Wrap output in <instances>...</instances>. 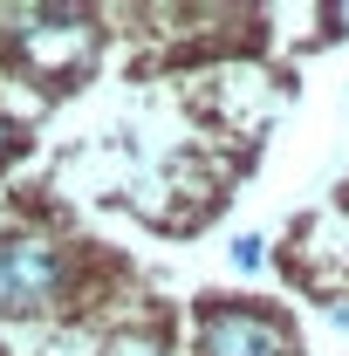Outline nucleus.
<instances>
[{
	"mask_svg": "<svg viewBox=\"0 0 349 356\" xmlns=\"http://www.w3.org/2000/svg\"><path fill=\"white\" fill-rule=\"evenodd\" d=\"M233 267H261V240H254V233L233 240Z\"/></svg>",
	"mask_w": 349,
	"mask_h": 356,
	"instance_id": "39448f33",
	"label": "nucleus"
},
{
	"mask_svg": "<svg viewBox=\"0 0 349 356\" xmlns=\"http://www.w3.org/2000/svg\"><path fill=\"white\" fill-rule=\"evenodd\" d=\"M7 158H14V124L0 117V165H7Z\"/></svg>",
	"mask_w": 349,
	"mask_h": 356,
	"instance_id": "0eeeda50",
	"label": "nucleus"
},
{
	"mask_svg": "<svg viewBox=\"0 0 349 356\" xmlns=\"http://www.w3.org/2000/svg\"><path fill=\"white\" fill-rule=\"evenodd\" d=\"M343 21H349V7H343Z\"/></svg>",
	"mask_w": 349,
	"mask_h": 356,
	"instance_id": "6e6552de",
	"label": "nucleus"
},
{
	"mask_svg": "<svg viewBox=\"0 0 349 356\" xmlns=\"http://www.w3.org/2000/svg\"><path fill=\"white\" fill-rule=\"evenodd\" d=\"M14 309V281H7V240H0V315Z\"/></svg>",
	"mask_w": 349,
	"mask_h": 356,
	"instance_id": "423d86ee",
	"label": "nucleus"
},
{
	"mask_svg": "<svg viewBox=\"0 0 349 356\" xmlns=\"http://www.w3.org/2000/svg\"><path fill=\"white\" fill-rule=\"evenodd\" d=\"M110 356H165V343H158V336H117Z\"/></svg>",
	"mask_w": 349,
	"mask_h": 356,
	"instance_id": "20e7f679",
	"label": "nucleus"
},
{
	"mask_svg": "<svg viewBox=\"0 0 349 356\" xmlns=\"http://www.w3.org/2000/svg\"><path fill=\"white\" fill-rule=\"evenodd\" d=\"M7 28H14V55L42 76L83 69L96 55V14H83V7H21Z\"/></svg>",
	"mask_w": 349,
	"mask_h": 356,
	"instance_id": "f257e3e1",
	"label": "nucleus"
},
{
	"mask_svg": "<svg viewBox=\"0 0 349 356\" xmlns=\"http://www.w3.org/2000/svg\"><path fill=\"white\" fill-rule=\"evenodd\" d=\"M7 281H14V309H48L69 288V254L48 233H14L7 240Z\"/></svg>",
	"mask_w": 349,
	"mask_h": 356,
	"instance_id": "f03ea898",
	"label": "nucleus"
},
{
	"mask_svg": "<svg viewBox=\"0 0 349 356\" xmlns=\"http://www.w3.org/2000/svg\"><path fill=\"white\" fill-rule=\"evenodd\" d=\"M199 356H288V336L261 309H206L199 315Z\"/></svg>",
	"mask_w": 349,
	"mask_h": 356,
	"instance_id": "7ed1b4c3",
	"label": "nucleus"
}]
</instances>
